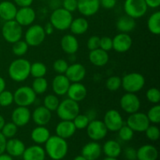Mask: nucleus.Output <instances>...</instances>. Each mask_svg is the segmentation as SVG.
<instances>
[{"instance_id": "f257e3e1", "label": "nucleus", "mask_w": 160, "mask_h": 160, "mask_svg": "<svg viewBox=\"0 0 160 160\" xmlns=\"http://www.w3.org/2000/svg\"><path fill=\"white\" fill-rule=\"evenodd\" d=\"M45 145V153L52 160L62 159L68 152L67 141L57 135L50 136Z\"/></svg>"}, {"instance_id": "f03ea898", "label": "nucleus", "mask_w": 160, "mask_h": 160, "mask_svg": "<svg viewBox=\"0 0 160 160\" xmlns=\"http://www.w3.org/2000/svg\"><path fill=\"white\" fill-rule=\"evenodd\" d=\"M31 64L28 59L23 58H19L13 60L8 69L9 78L15 82H23L26 81L31 75Z\"/></svg>"}, {"instance_id": "7ed1b4c3", "label": "nucleus", "mask_w": 160, "mask_h": 160, "mask_svg": "<svg viewBox=\"0 0 160 160\" xmlns=\"http://www.w3.org/2000/svg\"><path fill=\"white\" fill-rule=\"evenodd\" d=\"M72 12L66 10L62 7L53 9L49 17V22L53 28L59 31H66L69 29L73 20Z\"/></svg>"}, {"instance_id": "20e7f679", "label": "nucleus", "mask_w": 160, "mask_h": 160, "mask_svg": "<svg viewBox=\"0 0 160 160\" xmlns=\"http://www.w3.org/2000/svg\"><path fill=\"white\" fill-rule=\"evenodd\" d=\"M56 112L61 120H73L80 113V106L78 102L68 98L59 102Z\"/></svg>"}, {"instance_id": "39448f33", "label": "nucleus", "mask_w": 160, "mask_h": 160, "mask_svg": "<svg viewBox=\"0 0 160 160\" xmlns=\"http://www.w3.org/2000/svg\"><path fill=\"white\" fill-rule=\"evenodd\" d=\"M121 87L125 92L129 93H134L140 92L145 84V79L143 75L139 73H130L124 75L121 78Z\"/></svg>"}, {"instance_id": "423d86ee", "label": "nucleus", "mask_w": 160, "mask_h": 160, "mask_svg": "<svg viewBox=\"0 0 160 160\" xmlns=\"http://www.w3.org/2000/svg\"><path fill=\"white\" fill-rule=\"evenodd\" d=\"M2 34L6 42L13 44L22 38L23 27L20 26L15 20L5 21L2 28Z\"/></svg>"}, {"instance_id": "0eeeda50", "label": "nucleus", "mask_w": 160, "mask_h": 160, "mask_svg": "<svg viewBox=\"0 0 160 160\" xmlns=\"http://www.w3.org/2000/svg\"><path fill=\"white\" fill-rule=\"evenodd\" d=\"M37 95L29 86H22L17 88L13 93L14 102L17 106L28 107L35 102Z\"/></svg>"}, {"instance_id": "6e6552de", "label": "nucleus", "mask_w": 160, "mask_h": 160, "mask_svg": "<svg viewBox=\"0 0 160 160\" xmlns=\"http://www.w3.org/2000/svg\"><path fill=\"white\" fill-rule=\"evenodd\" d=\"M148 8L145 0H125L123 4L126 15L134 20L144 17L148 11Z\"/></svg>"}, {"instance_id": "1a4fd4ad", "label": "nucleus", "mask_w": 160, "mask_h": 160, "mask_svg": "<svg viewBox=\"0 0 160 160\" xmlns=\"http://www.w3.org/2000/svg\"><path fill=\"white\" fill-rule=\"evenodd\" d=\"M46 34L42 26L39 24H31L24 34V41L29 46H38L43 43Z\"/></svg>"}, {"instance_id": "9d476101", "label": "nucleus", "mask_w": 160, "mask_h": 160, "mask_svg": "<svg viewBox=\"0 0 160 160\" xmlns=\"http://www.w3.org/2000/svg\"><path fill=\"white\" fill-rule=\"evenodd\" d=\"M126 124L131 128L134 132H145L151 123L148 120L146 113L141 112H136L134 113L129 114Z\"/></svg>"}, {"instance_id": "9b49d317", "label": "nucleus", "mask_w": 160, "mask_h": 160, "mask_svg": "<svg viewBox=\"0 0 160 160\" xmlns=\"http://www.w3.org/2000/svg\"><path fill=\"white\" fill-rule=\"evenodd\" d=\"M87 134L89 138L94 142L102 140L107 135L108 130L102 120H93L89 122L88 125L86 128Z\"/></svg>"}, {"instance_id": "f8f14e48", "label": "nucleus", "mask_w": 160, "mask_h": 160, "mask_svg": "<svg viewBox=\"0 0 160 160\" xmlns=\"http://www.w3.org/2000/svg\"><path fill=\"white\" fill-rule=\"evenodd\" d=\"M120 106L125 112L132 114L139 111L141 108V101L136 94L127 92L120 98Z\"/></svg>"}, {"instance_id": "ddd939ff", "label": "nucleus", "mask_w": 160, "mask_h": 160, "mask_svg": "<svg viewBox=\"0 0 160 160\" xmlns=\"http://www.w3.org/2000/svg\"><path fill=\"white\" fill-rule=\"evenodd\" d=\"M102 121L104 122L108 131L111 132H117L124 124L121 114L116 109L108 110L105 114Z\"/></svg>"}, {"instance_id": "4468645a", "label": "nucleus", "mask_w": 160, "mask_h": 160, "mask_svg": "<svg viewBox=\"0 0 160 160\" xmlns=\"http://www.w3.org/2000/svg\"><path fill=\"white\" fill-rule=\"evenodd\" d=\"M36 19V12L31 6L20 7L17 9L14 20L22 27H28L33 24Z\"/></svg>"}, {"instance_id": "2eb2a0df", "label": "nucleus", "mask_w": 160, "mask_h": 160, "mask_svg": "<svg viewBox=\"0 0 160 160\" xmlns=\"http://www.w3.org/2000/svg\"><path fill=\"white\" fill-rule=\"evenodd\" d=\"M12 122L17 125L18 128L26 126L29 123L31 119V112L28 107L24 106H17L13 109L11 115Z\"/></svg>"}, {"instance_id": "dca6fc26", "label": "nucleus", "mask_w": 160, "mask_h": 160, "mask_svg": "<svg viewBox=\"0 0 160 160\" xmlns=\"http://www.w3.org/2000/svg\"><path fill=\"white\" fill-rule=\"evenodd\" d=\"M133 41L131 36L126 33H119L112 38V49L120 53L129 51Z\"/></svg>"}, {"instance_id": "f3484780", "label": "nucleus", "mask_w": 160, "mask_h": 160, "mask_svg": "<svg viewBox=\"0 0 160 160\" xmlns=\"http://www.w3.org/2000/svg\"><path fill=\"white\" fill-rule=\"evenodd\" d=\"M99 8V0H78V10L84 17L94 16Z\"/></svg>"}, {"instance_id": "a211bd4d", "label": "nucleus", "mask_w": 160, "mask_h": 160, "mask_svg": "<svg viewBox=\"0 0 160 160\" xmlns=\"http://www.w3.org/2000/svg\"><path fill=\"white\" fill-rule=\"evenodd\" d=\"M65 75L71 83L81 82L86 76V69L81 63L76 62L69 66Z\"/></svg>"}, {"instance_id": "6ab92c4d", "label": "nucleus", "mask_w": 160, "mask_h": 160, "mask_svg": "<svg viewBox=\"0 0 160 160\" xmlns=\"http://www.w3.org/2000/svg\"><path fill=\"white\" fill-rule=\"evenodd\" d=\"M71 82L66 77L65 74H58L53 78L52 82V88L55 95L57 96H62L67 95V91Z\"/></svg>"}, {"instance_id": "aec40b11", "label": "nucleus", "mask_w": 160, "mask_h": 160, "mask_svg": "<svg viewBox=\"0 0 160 160\" xmlns=\"http://www.w3.org/2000/svg\"><path fill=\"white\" fill-rule=\"evenodd\" d=\"M31 119L37 126H46L52 119V112L44 106H38L31 113Z\"/></svg>"}, {"instance_id": "412c9836", "label": "nucleus", "mask_w": 160, "mask_h": 160, "mask_svg": "<svg viewBox=\"0 0 160 160\" xmlns=\"http://www.w3.org/2000/svg\"><path fill=\"white\" fill-rule=\"evenodd\" d=\"M88 91L85 86L81 82L71 83L67 91L68 98L73 101L79 102L87 97Z\"/></svg>"}, {"instance_id": "4be33fe9", "label": "nucleus", "mask_w": 160, "mask_h": 160, "mask_svg": "<svg viewBox=\"0 0 160 160\" xmlns=\"http://www.w3.org/2000/svg\"><path fill=\"white\" fill-rule=\"evenodd\" d=\"M76 131L72 120H61L56 127V135L67 140L73 137Z\"/></svg>"}, {"instance_id": "5701e85b", "label": "nucleus", "mask_w": 160, "mask_h": 160, "mask_svg": "<svg viewBox=\"0 0 160 160\" xmlns=\"http://www.w3.org/2000/svg\"><path fill=\"white\" fill-rule=\"evenodd\" d=\"M102 152L101 145L97 142H88L83 146L81 155L87 160H96L100 157Z\"/></svg>"}, {"instance_id": "b1692460", "label": "nucleus", "mask_w": 160, "mask_h": 160, "mask_svg": "<svg viewBox=\"0 0 160 160\" xmlns=\"http://www.w3.org/2000/svg\"><path fill=\"white\" fill-rule=\"evenodd\" d=\"M25 147L24 143L18 138H9L6 141V152L7 154L12 157H19L23 155L24 152Z\"/></svg>"}, {"instance_id": "393cba45", "label": "nucleus", "mask_w": 160, "mask_h": 160, "mask_svg": "<svg viewBox=\"0 0 160 160\" xmlns=\"http://www.w3.org/2000/svg\"><path fill=\"white\" fill-rule=\"evenodd\" d=\"M17 7L15 3L8 0L0 2V19L4 21H9L15 19L17 12Z\"/></svg>"}, {"instance_id": "a878e982", "label": "nucleus", "mask_w": 160, "mask_h": 160, "mask_svg": "<svg viewBox=\"0 0 160 160\" xmlns=\"http://www.w3.org/2000/svg\"><path fill=\"white\" fill-rule=\"evenodd\" d=\"M60 45L64 52L69 55H74L79 48V42L73 34H66L62 38Z\"/></svg>"}, {"instance_id": "bb28decb", "label": "nucleus", "mask_w": 160, "mask_h": 160, "mask_svg": "<svg viewBox=\"0 0 160 160\" xmlns=\"http://www.w3.org/2000/svg\"><path fill=\"white\" fill-rule=\"evenodd\" d=\"M89 61L95 67H104L108 63L109 59L108 52L104 51L100 48L90 51L88 55Z\"/></svg>"}, {"instance_id": "cd10ccee", "label": "nucleus", "mask_w": 160, "mask_h": 160, "mask_svg": "<svg viewBox=\"0 0 160 160\" xmlns=\"http://www.w3.org/2000/svg\"><path fill=\"white\" fill-rule=\"evenodd\" d=\"M45 148L39 145H31L26 148L22 155L23 160H45Z\"/></svg>"}, {"instance_id": "c85d7f7f", "label": "nucleus", "mask_w": 160, "mask_h": 160, "mask_svg": "<svg viewBox=\"0 0 160 160\" xmlns=\"http://www.w3.org/2000/svg\"><path fill=\"white\" fill-rule=\"evenodd\" d=\"M158 150L154 145H144L137 150V160H157Z\"/></svg>"}, {"instance_id": "c756f323", "label": "nucleus", "mask_w": 160, "mask_h": 160, "mask_svg": "<svg viewBox=\"0 0 160 160\" xmlns=\"http://www.w3.org/2000/svg\"><path fill=\"white\" fill-rule=\"evenodd\" d=\"M50 136L51 134L49 130L45 128V126H37L31 133V138L33 142L39 145L45 144Z\"/></svg>"}, {"instance_id": "7c9ffc66", "label": "nucleus", "mask_w": 160, "mask_h": 160, "mask_svg": "<svg viewBox=\"0 0 160 160\" xmlns=\"http://www.w3.org/2000/svg\"><path fill=\"white\" fill-rule=\"evenodd\" d=\"M116 26L120 33L128 34L134 31V28H136V21L134 19L129 16H122L117 20Z\"/></svg>"}, {"instance_id": "2f4dec72", "label": "nucleus", "mask_w": 160, "mask_h": 160, "mask_svg": "<svg viewBox=\"0 0 160 160\" xmlns=\"http://www.w3.org/2000/svg\"><path fill=\"white\" fill-rule=\"evenodd\" d=\"M89 28L88 21L84 17H78L73 19L69 29L73 35H81L87 32Z\"/></svg>"}, {"instance_id": "473e14b6", "label": "nucleus", "mask_w": 160, "mask_h": 160, "mask_svg": "<svg viewBox=\"0 0 160 160\" xmlns=\"http://www.w3.org/2000/svg\"><path fill=\"white\" fill-rule=\"evenodd\" d=\"M102 148L107 157L117 158L121 154L122 152L121 145L115 140H109L106 142Z\"/></svg>"}, {"instance_id": "72a5a7b5", "label": "nucleus", "mask_w": 160, "mask_h": 160, "mask_svg": "<svg viewBox=\"0 0 160 160\" xmlns=\"http://www.w3.org/2000/svg\"><path fill=\"white\" fill-rule=\"evenodd\" d=\"M148 29L150 32L153 34H160V12L156 11L153 12L149 17H148V22H147Z\"/></svg>"}, {"instance_id": "f704fd0d", "label": "nucleus", "mask_w": 160, "mask_h": 160, "mask_svg": "<svg viewBox=\"0 0 160 160\" xmlns=\"http://www.w3.org/2000/svg\"><path fill=\"white\" fill-rule=\"evenodd\" d=\"M48 87V81L45 78H34L31 84V88L35 92L36 95H42L46 92Z\"/></svg>"}, {"instance_id": "c9c22d12", "label": "nucleus", "mask_w": 160, "mask_h": 160, "mask_svg": "<svg viewBox=\"0 0 160 160\" xmlns=\"http://www.w3.org/2000/svg\"><path fill=\"white\" fill-rule=\"evenodd\" d=\"M47 73V67L44 63L40 62H35L31 64L30 74L34 78H44Z\"/></svg>"}, {"instance_id": "e433bc0d", "label": "nucleus", "mask_w": 160, "mask_h": 160, "mask_svg": "<svg viewBox=\"0 0 160 160\" xmlns=\"http://www.w3.org/2000/svg\"><path fill=\"white\" fill-rule=\"evenodd\" d=\"M59 98L56 95H53V94H49V95H46L43 100V106L45 108L50 110L51 112L56 111L57 109L58 106H59Z\"/></svg>"}, {"instance_id": "4c0bfd02", "label": "nucleus", "mask_w": 160, "mask_h": 160, "mask_svg": "<svg viewBox=\"0 0 160 160\" xmlns=\"http://www.w3.org/2000/svg\"><path fill=\"white\" fill-rule=\"evenodd\" d=\"M29 45L24 40H19L18 42L12 44V53L18 57L24 56L28 51Z\"/></svg>"}, {"instance_id": "58836bf2", "label": "nucleus", "mask_w": 160, "mask_h": 160, "mask_svg": "<svg viewBox=\"0 0 160 160\" xmlns=\"http://www.w3.org/2000/svg\"><path fill=\"white\" fill-rule=\"evenodd\" d=\"M17 131H18V127L14 124L12 122H8V123H5L0 132L4 135L6 139H9L15 137Z\"/></svg>"}, {"instance_id": "ea45409f", "label": "nucleus", "mask_w": 160, "mask_h": 160, "mask_svg": "<svg viewBox=\"0 0 160 160\" xmlns=\"http://www.w3.org/2000/svg\"><path fill=\"white\" fill-rule=\"evenodd\" d=\"M147 117L150 123L158 124L160 123V106L158 104L154 105L149 109L147 112Z\"/></svg>"}, {"instance_id": "a19ab883", "label": "nucleus", "mask_w": 160, "mask_h": 160, "mask_svg": "<svg viewBox=\"0 0 160 160\" xmlns=\"http://www.w3.org/2000/svg\"><path fill=\"white\" fill-rule=\"evenodd\" d=\"M121 78L118 76H112L106 80V86L108 90L111 92H115L121 88Z\"/></svg>"}, {"instance_id": "79ce46f5", "label": "nucleus", "mask_w": 160, "mask_h": 160, "mask_svg": "<svg viewBox=\"0 0 160 160\" xmlns=\"http://www.w3.org/2000/svg\"><path fill=\"white\" fill-rule=\"evenodd\" d=\"M72 121H73L77 130H84L86 129L89 122H90V120L85 114L79 113Z\"/></svg>"}, {"instance_id": "37998d69", "label": "nucleus", "mask_w": 160, "mask_h": 160, "mask_svg": "<svg viewBox=\"0 0 160 160\" xmlns=\"http://www.w3.org/2000/svg\"><path fill=\"white\" fill-rule=\"evenodd\" d=\"M134 134V131L128 125L123 124L120 130L118 131L119 138L123 142H129L133 138Z\"/></svg>"}, {"instance_id": "c03bdc74", "label": "nucleus", "mask_w": 160, "mask_h": 160, "mask_svg": "<svg viewBox=\"0 0 160 160\" xmlns=\"http://www.w3.org/2000/svg\"><path fill=\"white\" fill-rule=\"evenodd\" d=\"M14 102L13 93L5 89L0 93V106L2 107H8Z\"/></svg>"}, {"instance_id": "a18cd8bd", "label": "nucleus", "mask_w": 160, "mask_h": 160, "mask_svg": "<svg viewBox=\"0 0 160 160\" xmlns=\"http://www.w3.org/2000/svg\"><path fill=\"white\" fill-rule=\"evenodd\" d=\"M145 133L147 138L149 139L150 141H152V142H156V141L159 140L160 137L159 128L155 124H150L148 128L145 130Z\"/></svg>"}, {"instance_id": "49530a36", "label": "nucleus", "mask_w": 160, "mask_h": 160, "mask_svg": "<svg viewBox=\"0 0 160 160\" xmlns=\"http://www.w3.org/2000/svg\"><path fill=\"white\" fill-rule=\"evenodd\" d=\"M146 98L152 104H159L160 102V92L156 88H151L146 92Z\"/></svg>"}, {"instance_id": "de8ad7c7", "label": "nucleus", "mask_w": 160, "mask_h": 160, "mask_svg": "<svg viewBox=\"0 0 160 160\" xmlns=\"http://www.w3.org/2000/svg\"><path fill=\"white\" fill-rule=\"evenodd\" d=\"M68 67V62L63 59H56L53 63V70L59 74H65Z\"/></svg>"}, {"instance_id": "09e8293b", "label": "nucleus", "mask_w": 160, "mask_h": 160, "mask_svg": "<svg viewBox=\"0 0 160 160\" xmlns=\"http://www.w3.org/2000/svg\"><path fill=\"white\" fill-rule=\"evenodd\" d=\"M99 48L106 52H109L112 49V38L104 36L100 38Z\"/></svg>"}, {"instance_id": "8fccbe9b", "label": "nucleus", "mask_w": 160, "mask_h": 160, "mask_svg": "<svg viewBox=\"0 0 160 160\" xmlns=\"http://www.w3.org/2000/svg\"><path fill=\"white\" fill-rule=\"evenodd\" d=\"M62 8L70 12L78 10V0H62Z\"/></svg>"}, {"instance_id": "3c124183", "label": "nucleus", "mask_w": 160, "mask_h": 160, "mask_svg": "<svg viewBox=\"0 0 160 160\" xmlns=\"http://www.w3.org/2000/svg\"><path fill=\"white\" fill-rule=\"evenodd\" d=\"M100 45V37L97 35H93L88 38L87 42V47L89 51L97 49L99 48Z\"/></svg>"}, {"instance_id": "603ef678", "label": "nucleus", "mask_w": 160, "mask_h": 160, "mask_svg": "<svg viewBox=\"0 0 160 160\" xmlns=\"http://www.w3.org/2000/svg\"><path fill=\"white\" fill-rule=\"evenodd\" d=\"M124 156L128 160L137 159V151L132 147H128L124 150Z\"/></svg>"}, {"instance_id": "864d4df0", "label": "nucleus", "mask_w": 160, "mask_h": 160, "mask_svg": "<svg viewBox=\"0 0 160 160\" xmlns=\"http://www.w3.org/2000/svg\"><path fill=\"white\" fill-rule=\"evenodd\" d=\"M100 6L106 9H113L117 5V0H99Z\"/></svg>"}, {"instance_id": "5fc2aeb1", "label": "nucleus", "mask_w": 160, "mask_h": 160, "mask_svg": "<svg viewBox=\"0 0 160 160\" xmlns=\"http://www.w3.org/2000/svg\"><path fill=\"white\" fill-rule=\"evenodd\" d=\"M16 6L19 7H25V6H31L34 0H13Z\"/></svg>"}, {"instance_id": "6e6d98bb", "label": "nucleus", "mask_w": 160, "mask_h": 160, "mask_svg": "<svg viewBox=\"0 0 160 160\" xmlns=\"http://www.w3.org/2000/svg\"><path fill=\"white\" fill-rule=\"evenodd\" d=\"M7 139L0 132V155L6 152V145Z\"/></svg>"}, {"instance_id": "4d7b16f0", "label": "nucleus", "mask_w": 160, "mask_h": 160, "mask_svg": "<svg viewBox=\"0 0 160 160\" xmlns=\"http://www.w3.org/2000/svg\"><path fill=\"white\" fill-rule=\"evenodd\" d=\"M145 2L148 7L152 9H156L160 6V0H145Z\"/></svg>"}, {"instance_id": "13d9d810", "label": "nucleus", "mask_w": 160, "mask_h": 160, "mask_svg": "<svg viewBox=\"0 0 160 160\" xmlns=\"http://www.w3.org/2000/svg\"><path fill=\"white\" fill-rule=\"evenodd\" d=\"M43 28L44 30H45V32L46 35H51V34H52V33L54 32L55 28H53L52 25L50 23V22L47 23L46 25H45V27H43Z\"/></svg>"}, {"instance_id": "bf43d9fd", "label": "nucleus", "mask_w": 160, "mask_h": 160, "mask_svg": "<svg viewBox=\"0 0 160 160\" xmlns=\"http://www.w3.org/2000/svg\"><path fill=\"white\" fill-rule=\"evenodd\" d=\"M6 81L4 80V78L0 77V93L6 89Z\"/></svg>"}, {"instance_id": "052dcab7", "label": "nucleus", "mask_w": 160, "mask_h": 160, "mask_svg": "<svg viewBox=\"0 0 160 160\" xmlns=\"http://www.w3.org/2000/svg\"><path fill=\"white\" fill-rule=\"evenodd\" d=\"M0 160H13V159L9 154L2 153V154L0 155Z\"/></svg>"}, {"instance_id": "680f3d73", "label": "nucleus", "mask_w": 160, "mask_h": 160, "mask_svg": "<svg viewBox=\"0 0 160 160\" xmlns=\"http://www.w3.org/2000/svg\"><path fill=\"white\" fill-rule=\"evenodd\" d=\"M5 123H6V120H5L4 117H3L2 115H0V131H1L2 127L4 126Z\"/></svg>"}, {"instance_id": "e2e57ef3", "label": "nucleus", "mask_w": 160, "mask_h": 160, "mask_svg": "<svg viewBox=\"0 0 160 160\" xmlns=\"http://www.w3.org/2000/svg\"><path fill=\"white\" fill-rule=\"evenodd\" d=\"M73 160H87L85 159V158L84 157V156H82V155H81V156H76V157L74 158V159Z\"/></svg>"}, {"instance_id": "0e129e2a", "label": "nucleus", "mask_w": 160, "mask_h": 160, "mask_svg": "<svg viewBox=\"0 0 160 160\" xmlns=\"http://www.w3.org/2000/svg\"><path fill=\"white\" fill-rule=\"evenodd\" d=\"M102 160H118L117 159V158H112V157H107V156H106V158H105V159H103Z\"/></svg>"}, {"instance_id": "69168bd1", "label": "nucleus", "mask_w": 160, "mask_h": 160, "mask_svg": "<svg viewBox=\"0 0 160 160\" xmlns=\"http://www.w3.org/2000/svg\"><path fill=\"white\" fill-rule=\"evenodd\" d=\"M39 1H48V0H39Z\"/></svg>"}, {"instance_id": "338daca9", "label": "nucleus", "mask_w": 160, "mask_h": 160, "mask_svg": "<svg viewBox=\"0 0 160 160\" xmlns=\"http://www.w3.org/2000/svg\"><path fill=\"white\" fill-rule=\"evenodd\" d=\"M136 160H137V159H136Z\"/></svg>"}]
</instances>
